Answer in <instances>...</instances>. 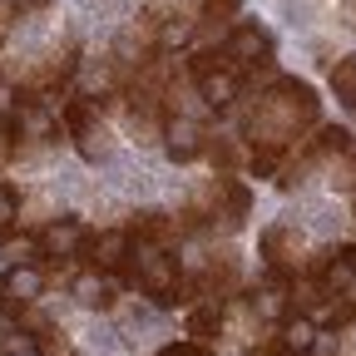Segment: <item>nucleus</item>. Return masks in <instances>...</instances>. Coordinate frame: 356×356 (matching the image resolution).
Here are the masks:
<instances>
[{
	"instance_id": "423d86ee",
	"label": "nucleus",
	"mask_w": 356,
	"mask_h": 356,
	"mask_svg": "<svg viewBox=\"0 0 356 356\" xmlns=\"http://www.w3.org/2000/svg\"><path fill=\"white\" fill-rule=\"evenodd\" d=\"M44 292V273L35 262H10L6 273H0V312H10V317H20L25 307H35Z\"/></svg>"
},
{
	"instance_id": "f257e3e1",
	"label": "nucleus",
	"mask_w": 356,
	"mask_h": 356,
	"mask_svg": "<svg viewBox=\"0 0 356 356\" xmlns=\"http://www.w3.org/2000/svg\"><path fill=\"white\" fill-rule=\"evenodd\" d=\"M178 257L168 243H134V287H139L154 307H178Z\"/></svg>"
},
{
	"instance_id": "412c9836",
	"label": "nucleus",
	"mask_w": 356,
	"mask_h": 356,
	"mask_svg": "<svg viewBox=\"0 0 356 356\" xmlns=\"http://www.w3.org/2000/svg\"><path fill=\"white\" fill-rule=\"evenodd\" d=\"M10 15H15V6H0V44H6V35H10Z\"/></svg>"
},
{
	"instance_id": "dca6fc26",
	"label": "nucleus",
	"mask_w": 356,
	"mask_h": 356,
	"mask_svg": "<svg viewBox=\"0 0 356 356\" xmlns=\"http://www.w3.org/2000/svg\"><path fill=\"white\" fill-rule=\"evenodd\" d=\"M154 356H213V346L198 341V337H188V341H173V346H163V351H154Z\"/></svg>"
},
{
	"instance_id": "9b49d317",
	"label": "nucleus",
	"mask_w": 356,
	"mask_h": 356,
	"mask_svg": "<svg viewBox=\"0 0 356 356\" xmlns=\"http://www.w3.org/2000/svg\"><path fill=\"white\" fill-rule=\"evenodd\" d=\"M222 332V302L218 297H208V302H193L188 307V337H198V341H208L213 346V337Z\"/></svg>"
},
{
	"instance_id": "39448f33",
	"label": "nucleus",
	"mask_w": 356,
	"mask_h": 356,
	"mask_svg": "<svg viewBox=\"0 0 356 356\" xmlns=\"http://www.w3.org/2000/svg\"><path fill=\"white\" fill-rule=\"evenodd\" d=\"M222 50H228V60H233L243 74H257L267 60H273V35H267L262 25H252V20H243V25L228 30Z\"/></svg>"
},
{
	"instance_id": "4468645a",
	"label": "nucleus",
	"mask_w": 356,
	"mask_h": 356,
	"mask_svg": "<svg viewBox=\"0 0 356 356\" xmlns=\"http://www.w3.org/2000/svg\"><path fill=\"white\" fill-rule=\"evenodd\" d=\"M332 95H337L346 109H356V55L337 60V70H332Z\"/></svg>"
},
{
	"instance_id": "9d476101",
	"label": "nucleus",
	"mask_w": 356,
	"mask_h": 356,
	"mask_svg": "<svg viewBox=\"0 0 356 356\" xmlns=\"http://www.w3.org/2000/svg\"><path fill=\"white\" fill-rule=\"evenodd\" d=\"M198 95H203V104L208 109H233L238 99H243V70H213V74H203L198 79Z\"/></svg>"
},
{
	"instance_id": "a211bd4d",
	"label": "nucleus",
	"mask_w": 356,
	"mask_h": 356,
	"mask_svg": "<svg viewBox=\"0 0 356 356\" xmlns=\"http://www.w3.org/2000/svg\"><path fill=\"white\" fill-rule=\"evenodd\" d=\"M208 159H213L222 173H233V163H238V149H233V144H208Z\"/></svg>"
},
{
	"instance_id": "7ed1b4c3",
	"label": "nucleus",
	"mask_w": 356,
	"mask_h": 356,
	"mask_svg": "<svg viewBox=\"0 0 356 356\" xmlns=\"http://www.w3.org/2000/svg\"><path fill=\"white\" fill-rule=\"evenodd\" d=\"M307 277H317L332 297H341L351 282H356V243H337V248H322L302 262Z\"/></svg>"
},
{
	"instance_id": "aec40b11",
	"label": "nucleus",
	"mask_w": 356,
	"mask_h": 356,
	"mask_svg": "<svg viewBox=\"0 0 356 356\" xmlns=\"http://www.w3.org/2000/svg\"><path fill=\"white\" fill-rule=\"evenodd\" d=\"M6 356H44V346H40V341H10Z\"/></svg>"
},
{
	"instance_id": "f3484780",
	"label": "nucleus",
	"mask_w": 356,
	"mask_h": 356,
	"mask_svg": "<svg viewBox=\"0 0 356 356\" xmlns=\"http://www.w3.org/2000/svg\"><path fill=\"white\" fill-rule=\"evenodd\" d=\"M243 0H203V20H233Z\"/></svg>"
},
{
	"instance_id": "2eb2a0df",
	"label": "nucleus",
	"mask_w": 356,
	"mask_h": 356,
	"mask_svg": "<svg viewBox=\"0 0 356 356\" xmlns=\"http://www.w3.org/2000/svg\"><path fill=\"white\" fill-rule=\"evenodd\" d=\"M15 218H20V198H15L10 184H0V238L15 228Z\"/></svg>"
},
{
	"instance_id": "20e7f679",
	"label": "nucleus",
	"mask_w": 356,
	"mask_h": 356,
	"mask_svg": "<svg viewBox=\"0 0 356 356\" xmlns=\"http://www.w3.org/2000/svg\"><path fill=\"white\" fill-rule=\"evenodd\" d=\"M99 104L89 99V95H70L65 99V129H70V139H74V149L84 154V159H99L109 144V134H104V124H99V114H95Z\"/></svg>"
},
{
	"instance_id": "f03ea898",
	"label": "nucleus",
	"mask_w": 356,
	"mask_h": 356,
	"mask_svg": "<svg viewBox=\"0 0 356 356\" xmlns=\"http://www.w3.org/2000/svg\"><path fill=\"white\" fill-rule=\"evenodd\" d=\"M257 252H262V262H267L273 277L292 282L302 273V233H297V222H273V228H262Z\"/></svg>"
},
{
	"instance_id": "6e6552de",
	"label": "nucleus",
	"mask_w": 356,
	"mask_h": 356,
	"mask_svg": "<svg viewBox=\"0 0 356 356\" xmlns=\"http://www.w3.org/2000/svg\"><path fill=\"white\" fill-rule=\"evenodd\" d=\"M163 149H168V159L173 163H193L198 154H208V134L193 124V119H184V114H168V124H163Z\"/></svg>"
},
{
	"instance_id": "1a4fd4ad",
	"label": "nucleus",
	"mask_w": 356,
	"mask_h": 356,
	"mask_svg": "<svg viewBox=\"0 0 356 356\" xmlns=\"http://www.w3.org/2000/svg\"><path fill=\"white\" fill-rule=\"evenodd\" d=\"M70 292H74L84 307H99V312H109V307L119 302V277L99 273V267H84V273L70 282Z\"/></svg>"
},
{
	"instance_id": "f8f14e48",
	"label": "nucleus",
	"mask_w": 356,
	"mask_h": 356,
	"mask_svg": "<svg viewBox=\"0 0 356 356\" xmlns=\"http://www.w3.org/2000/svg\"><path fill=\"white\" fill-rule=\"evenodd\" d=\"M173 233H178L173 218H168V213H154V208H149V213H134V222H129V238H134V243H168Z\"/></svg>"
},
{
	"instance_id": "6ab92c4d",
	"label": "nucleus",
	"mask_w": 356,
	"mask_h": 356,
	"mask_svg": "<svg viewBox=\"0 0 356 356\" xmlns=\"http://www.w3.org/2000/svg\"><path fill=\"white\" fill-rule=\"evenodd\" d=\"M312 356H337V327H332V332H317V341H312Z\"/></svg>"
},
{
	"instance_id": "0eeeda50",
	"label": "nucleus",
	"mask_w": 356,
	"mask_h": 356,
	"mask_svg": "<svg viewBox=\"0 0 356 356\" xmlns=\"http://www.w3.org/2000/svg\"><path fill=\"white\" fill-rule=\"evenodd\" d=\"M89 233L79 218H55L50 228H40V257H50V262H65V257H79L84 262V252H89Z\"/></svg>"
},
{
	"instance_id": "ddd939ff",
	"label": "nucleus",
	"mask_w": 356,
	"mask_h": 356,
	"mask_svg": "<svg viewBox=\"0 0 356 356\" xmlns=\"http://www.w3.org/2000/svg\"><path fill=\"white\" fill-rule=\"evenodd\" d=\"M282 341H287V356H312V341H317V322L307 312H292L282 322Z\"/></svg>"
}]
</instances>
